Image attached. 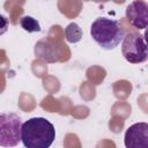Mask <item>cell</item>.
I'll return each instance as SVG.
<instances>
[{
	"mask_svg": "<svg viewBox=\"0 0 148 148\" xmlns=\"http://www.w3.org/2000/svg\"><path fill=\"white\" fill-rule=\"evenodd\" d=\"M56 139V128L43 117H34L21 126V141L27 148H47Z\"/></svg>",
	"mask_w": 148,
	"mask_h": 148,
	"instance_id": "cell-1",
	"label": "cell"
},
{
	"mask_svg": "<svg viewBox=\"0 0 148 148\" xmlns=\"http://www.w3.org/2000/svg\"><path fill=\"white\" fill-rule=\"evenodd\" d=\"M90 36L102 49L113 50L120 44L125 34L118 21L98 17L91 23Z\"/></svg>",
	"mask_w": 148,
	"mask_h": 148,
	"instance_id": "cell-2",
	"label": "cell"
},
{
	"mask_svg": "<svg viewBox=\"0 0 148 148\" xmlns=\"http://www.w3.org/2000/svg\"><path fill=\"white\" fill-rule=\"evenodd\" d=\"M121 53L131 64L145 62L148 57L145 37L135 31L128 32L121 40Z\"/></svg>",
	"mask_w": 148,
	"mask_h": 148,
	"instance_id": "cell-3",
	"label": "cell"
},
{
	"mask_svg": "<svg viewBox=\"0 0 148 148\" xmlns=\"http://www.w3.org/2000/svg\"><path fill=\"white\" fill-rule=\"evenodd\" d=\"M21 118L16 113L0 114V146L14 147L21 141Z\"/></svg>",
	"mask_w": 148,
	"mask_h": 148,
	"instance_id": "cell-4",
	"label": "cell"
},
{
	"mask_svg": "<svg viewBox=\"0 0 148 148\" xmlns=\"http://www.w3.org/2000/svg\"><path fill=\"white\" fill-rule=\"evenodd\" d=\"M126 148H148V124L136 123L130 126L124 138Z\"/></svg>",
	"mask_w": 148,
	"mask_h": 148,
	"instance_id": "cell-5",
	"label": "cell"
},
{
	"mask_svg": "<svg viewBox=\"0 0 148 148\" xmlns=\"http://www.w3.org/2000/svg\"><path fill=\"white\" fill-rule=\"evenodd\" d=\"M126 18L136 29H146L148 22V5L145 0H133L126 7Z\"/></svg>",
	"mask_w": 148,
	"mask_h": 148,
	"instance_id": "cell-6",
	"label": "cell"
},
{
	"mask_svg": "<svg viewBox=\"0 0 148 148\" xmlns=\"http://www.w3.org/2000/svg\"><path fill=\"white\" fill-rule=\"evenodd\" d=\"M65 37L69 43H77L82 38V29L79 24L72 22L65 28Z\"/></svg>",
	"mask_w": 148,
	"mask_h": 148,
	"instance_id": "cell-7",
	"label": "cell"
},
{
	"mask_svg": "<svg viewBox=\"0 0 148 148\" xmlns=\"http://www.w3.org/2000/svg\"><path fill=\"white\" fill-rule=\"evenodd\" d=\"M20 25L23 30H25L28 32H38V31H40V25H39L38 21L36 18H34L32 16H29V15L22 16L20 18Z\"/></svg>",
	"mask_w": 148,
	"mask_h": 148,
	"instance_id": "cell-8",
	"label": "cell"
},
{
	"mask_svg": "<svg viewBox=\"0 0 148 148\" xmlns=\"http://www.w3.org/2000/svg\"><path fill=\"white\" fill-rule=\"evenodd\" d=\"M8 27H9L8 18L6 16H3V15L0 14V36L3 35L8 30Z\"/></svg>",
	"mask_w": 148,
	"mask_h": 148,
	"instance_id": "cell-9",
	"label": "cell"
}]
</instances>
